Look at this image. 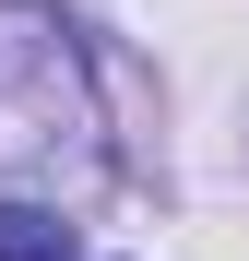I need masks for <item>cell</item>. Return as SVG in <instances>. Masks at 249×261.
Returning a JSON list of instances; mask_svg holds the SVG:
<instances>
[{"label":"cell","mask_w":249,"mask_h":261,"mask_svg":"<svg viewBox=\"0 0 249 261\" xmlns=\"http://www.w3.org/2000/svg\"><path fill=\"white\" fill-rule=\"evenodd\" d=\"M0 166L36 190H95L119 143L95 107V60H83V24L48 0H0Z\"/></svg>","instance_id":"cell-1"},{"label":"cell","mask_w":249,"mask_h":261,"mask_svg":"<svg viewBox=\"0 0 249 261\" xmlns=\"http://www.w3.org/2000/svg\"><path fill=\"white\" fill-rule=\"evenodd\" d=\"M0 261H71V226L48 202H0Z\"/></svg>","instance_id":"cell-2"}]
</instances>
